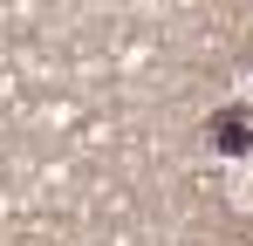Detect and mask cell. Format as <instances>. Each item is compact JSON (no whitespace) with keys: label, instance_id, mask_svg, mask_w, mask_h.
<instances>
[{"label":"cell","instance_id":"obj_1","mask_svg":"<svg viewBox=\"0 0 253 246\" xmlns=\"http://www.w3.org/2000/svg\"><path fill=\"white\" fill-rule=\"evenodd\" d=\"M212 137H219L226 151H247V117H226V123H212Z\"/></svg>","mask_w":253,"mask_h":246}]
</instances>
